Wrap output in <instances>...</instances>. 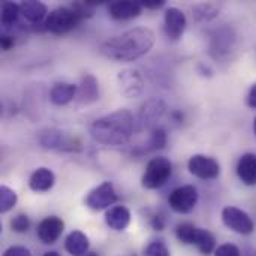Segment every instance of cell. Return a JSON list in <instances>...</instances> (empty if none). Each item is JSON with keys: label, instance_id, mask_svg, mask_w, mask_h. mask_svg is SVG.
Listing matches in <instances>:
<instances>
[{"label": "cell", "instance_id": "obj_28", "mask_svg": "<svg viewBox=\"0 0 256 256\" xmlns=\"http://www.w3.org/2000/svg\"><path fill=\"white\" fill-rule=\"evenodd\" d=\"M144 256H171V252L164 242L158 240V242H152L146 248Z\"/></svg>", "mask_w": 256, "mask_h": 256}, {"label": "cell", "instance_id": "obj_2", "mask_svg": "<svg viewBox=\"0 0 256 256\" xmlns=\"http://www.w3.org/2000/svg\"><path fill=\"white\" fill-rule=\"evenodd\" d=\"M135 122L129 110H117L111 114L99 117L90 126L92 138L105 146H120L130 140Z\"/></svg>", "mask_w": 256, "mask_h": 256}, {"label": "cell", "instance_id": "obj_11", "mask_svg": "<svg viewBox=\"0 0 256 256\" xmlns=\"http://www.w3.org/2000/svg\"><path fill=\"white\" fill-rule=\"evenodd\" d=\"M188 26L186 15L178 8H168L165 10V33L171 40H178Z\"/></svg>", "mask_w": 256, "mask_h": 256}, {"label": "cell", "instance_id": "obj_6", "mask_svg": "<svg viewBox=\"0 0 256 256\" xmlns=\"http://www.w3.org/2000/svg\"><path fill=\"white\" fill-rule=\"evenodd\" d=\"M222 222L226 228L231 231L240 234V236H250L255 230V224L252 218L237 207H225L222 210Z\"/></svg>", "mask_w": 256, "mask_h": 256}, {"label": "cell", "instance_id": "obj_20", "mask_svg": "<svg viewBox=\"0 0 256 256\" xmlns=\"http://www.w3.org/2000/svg\"><path fill=\"white\" fill-rule=\"evenodd\" d=\"M56 183V176L51 170L48 168H38L30 180H28V188L34 192H48Z\"/></svg>", "mask_w": 256, "mask_h": 256}, {"label": "cell", "instance_id": "obj_16", "mask_svg": "<svg viewBox=\"0 0 256 256\" xmlns=\"http://www.w3.org/2000/svg\"><path fill=\"white\" fill-rule=\"evenodd\" d=\"M21 15L32 24H42L48 15V9L42 2L38 0H26L20 3Z\"/></svg>", "mask_w": 256, "mask_h": 256}, {"label": "cell", "instance_id": "obj_29", "mask_svg": "<svg viewBox=\"0 0 256 256\" xmlns=\"http://www.w3.org/2000/svg\"><path fill=\"white\" fill-rule=\"evenodd\" d=\"M10 228L14 232H18V234H24L28 231L30 228V219L27 218V214H16L14 219H10Z\"/></svg>", "mask_w": 256, "mask_h": 256}, {"label": "cell", "instance_id": "obj_31", "mask_svg": "<svg viewBox=\"0 0 256 256\" xmlns=\"http://www.w3.org/2000/svg\"><path fill=\"white\" fill-rule=\"evenodd\" d=\"M3 256H32L30 250L24 246H10L4 250Z\"/></svg>", "mask_w": 256, "mask_h": 256}, {"label": "cell", "instance_id": "obj_24", "mask_svg": "<svg viewBox=\"0 0 256 256\" xmlns=\"http://www.w3.org/2000/svg\"><path fill=\"white\" fill-rule=\"evenodd\" d=\"M18 201L16 192L10 189L9 186L2 184L0 186V213H8L10 212Z\"/></svg>", "mask_w": 256, "mask_h": 256}, {"label": "cell", "instance_id": "obj_21", "mask_svg": "<svg viewBox=\"0 0 256 256\" xmlns=\"http://www.w3.org/2000/svg\"><path fill=\"white\" fill-rule=\"evenodd\" d=\"M195 246L202 255H212L216 250V238L208 230L198 228L196 238H195Z\"/></svg>", "mask_w": 256, "mask_h": 256}, {"label": "cell", "instance_id": "obj_4", "mask_svg": "<svg viewBox=\"0 0 256 256\" xmlns=\"http://www.w3.org/2000/svg\"><path fill=\"white\" fill-rule=\"evenodd\" d=\"M171 172H172V165L168 158L164 156L153 158L146 166V171L141 178V184L144 189H150V190L159 189L168 182Z\"/></svg>", "mask_w": 256, "mask_h": 256}, {"label": "cell", "instance_id": "obj_23", "mask_svg": "<svg viewBox=\"0 0 256 256\" xmlns=\"http://www.w3.org/2000/svg\"><path fill=\"white\" fill-rule=\"evenodd\" d=\"M196 232H198V228L192 224H188V222L180 224L176 228V237L183 244H195Z\"/></svg>", "mask_w": 256, "mask_h": 256}, {"label": "cell", "instance_id": "obj_37", "mask_svg": "<svg viewBox=\"0 0 256 256\" xmlns=\"http://www.w3.org/2000/svg\"><path fill=\"white\" fill-rule=\"evenodd\" d=\"M84 256H99V255H98L96 252H87Z\"/></svg>", "mask_w": 256, "mask_h": 256}, {"label": "cell", "instance_id": "obj_17", "mask_svg": "<svg viewBox=\"0 0 256 256\" xmlns=\"http://www.w3.org/2000/svg\"><path fill=\"white\" fill-rule=\"evenodd\" d=\"M76 93H78V86L70 82H57L52 86L50 92V100L57 106L68 105L74 99H76Z\"/></svg>", "mask_w": 256, "mask_h": 256}, {"label": "cell", "instance_id": "obj_8", "mask_svg": "<svg viewBox=\"0 0 256 256\" xmlns=\"http://www.w3.org/2000/svg\"><path fill=\"white\" fill-rule=\"evenodd\" d=\"M117 86L122 96L128 99L138 98L144 90V80L136 69H123L117 74Z\"/></svg>", "mask_w": 256, "mask_h": 256}, {"label": "cell", "instance_id": "obj_5", "mask_svg": "<svg viewBox=\"0 0 256 256\" xmlns=\"http://www.w3.org/2000/svg\"><path fill=\"white\" fill-rule=\"evenodd\" d=\"M118 196L114 189V184L111 182H104L99 186H96L86 198V206L93 212L108 210L112 206H116Z\"/></svg>", "mask_w": 256, "mask_h": 256}, {"label": "cell", "instance_id": "obj_36", "mask_svg": "<svg viewBox=\"0 0 256 256\" xmlns=\"http://www.w3.org/2000/svg\"><path fill=\"white\" fill-rule=\"evenodd\" d=\"M44 256H60L57 252H46Z\"/></svg>", "mask_w": 256, "mask_h": 256}, {"label": "cell", "instance_id": "obj_27", "mask_svg": "<svg viewBox=\"0 0 256 256\" xmlns=\"http://www.w3.org/2000/svg\"><path fill=\"white\" fill-rule=\"evenodd\" d=\"M150 150H160L166 146V132L162 128H153L148 140Z\"/></svg>", "mask_w": 256, "mask_h": 256}, {"label": "cell", "instance_id": "obj_33", "mask_svg": "<svg viewBox=\"0 0 256 256\" xmlns=\"http://www.w3.org/2000/svg\"><path fill=\"white\" fill-rule=\"evenodd\" d=\"M0 44H2V50L9 51L15 45V39L10 34H2V42Z\"/></svg>", "mask_w": 256, "mask_h": 256}, {"label": "cell", "instance_id": "obj_14", "mask_svg": "<svg viewBox=\"0 0 256 256\" xmlns=\"http://www.w3.org/2000/svg\"><path fill=\"white\" fill-rule=\"evenodd\" d=\"M39 142L42 144L44 148H56V150H68V152H75V142L72 140H68L63 136L62 132L48 129L40 132L39 135Z\"/></svg>", "mask_w": 256, "mask_h": 256}, {"label": "cell", "instance_id": "obj_7", "mask_svg": "<svg viewBox=\"0 0 256 256\" xmlns=\"http://www.w3.org/2000/svg\"><path fill=\"white\" fill-rule=\"evenodd\" d=\"M198 202V190L192 184H184L174 189L168 198L170 207L180 214L190 213Z\"/></svg>", "mask_w": 256, "mask_h": 256}, {"label": "cell", "instance_id": "obj_26", "mask_svg": "<svg viewBox=\"0 0 256 256\" xmlns=\"http://www.w3.org/2000/svg\"><path fill=\"white\" fill-rule=\"evenodd\" d=\"M219 8L213 3H201L194 8V15L196 20H212L218 15Z\"/></svg>", "mask_w": 256, "mask_h": 256}, {"label": "cell", "instance_id": "obj_39", "mask_svg": "<svg viewBox=\"0 0 256 256\" xmlns=\"http://www.w3.org/2000/svg\"><path fill=\"white\" fill-rule=\"evenodd\" d=\"M130 256H136V255H130Z\"/></svg>", "mask_w": 256, "mask_h": 256}, {"label": "cell", "instance_id": "obj_15", "mask_svg": "<svg viewBox=\"0 0 256 256\" xmlns=\"http://www.w3.org/2000/svg\"><path fill=\"white\" fill-rule=\"evenodd\" d=\"M105 224L112 231H124L130 224V212L124 206H112L105 213Z\"/></svg>", "mask_w": 256, "mask_h": 256}, {"label": "cell", "instance_id": "obj_18", "mask_svg": "<svg viewBox=\"0 0 256 256\" xmlns=\"http://www.w3.org/2000/svg\"><path fill=\"white\" fill-rule=\"evenodd\" d=\"M237 176L246 186H256V154L246 153L237 164Z\"/></svg>", "mask_w": 256, "mask_h": 256}, {"label": "cell", "instance_id": "obj_25", "mask_svg": "<svg viewBox=\"0 0 256 256\" xmlns=\"http://www.w3.org/2000/svg\"><path fill=\"white\" fill-rule=\"evenodd\" d=\"M21 10H20V4L14 3V2H4L2 3V24L3 26H10L14 24L18 16H20Z\"/></svg>", "mask_w": 256, "mask_h": 256}, {"label": "cell", "instance_id": "obj_12", "mask_svg": "<svg viewBox=\"0 0 256 256\" xmlns=\"http://www.w3.org/2000/svg\"><path fill=\"white\" fill-rule=\"evenodd\" d=\"M142 4L141 2H134V0H117L110 3L108 12L114 20H132L136 18L141 14Z\"/></svg>", "mask_w": 256, "mask_h": 256}, {"label": "cell", "instance_id": "obj_35", "mask_svg": "<svg viewBox=\"0 0 256 256\" xmlns=\"http://www.w3.org/2000/svg\"><path fill=\"white\" fill-rule=\"evenodd\" d=\"M248 105L250 108H255L256 110V82L252 86V88H250V92L248 94Z\"/></svg>", "mask_w": 256, "mask_h": 256}, {"label": "cell", "instance_id": "obj_10", "mask_svg": "<svg viewBox=\"0 0 256 256\" xmlns=\"http://www.w3.org/2000/svg\"><path fill=\"white\" fill-rule=\"evenodd\" d=\"M63 230H64L63 220L57 216H50L40 220V224L38 225L36 234H38V238L44 244H54L62 237Z\"/></svg>", "mask_w": 256, "mask_h": 256}, {"label": "cell", "instance_id": "obj_22", "mask_svg": "<svg viewBox=\"0 0 256 256\" xmlns=\"http://www.w3.org/2000/svg\"><path fill=\"white\" fill-rule=\"evenodd\" d=\"M164 110H165V106H164V104H162L160 100H156V99L148 100V102L144 104V106H142L141 118H142L144 123L147 122V124H150V123L156 122L158 118H160Z\"/></svg>", "mask_w": 256, "mask_h": 256}, {"label": "cell", "instance_id": "obj_13", "mask_svg": "<svg viewBox=\"0 0 256 256\" xmlns=\"http://www.w3.org/2000/svg\"><path fill=\"white\" fill-rule=\"evenodd\" d=\"M99 99V82L98 80L87 74L81 78V82L78 86L76 100L80 105H90L94 104Z\"/></svg>", "mask_w": 256, "mask_h": 256}, {"label": "cell", "instance_id": "obj_1", "mask_svg": "<svg viewBox=\"0 0 256 256\" xmlns=\"http://www.w3.org/2000/svg\"><path fill=\"white\" fill-rule=\"evenodd\" d=\"M156 36L147 27H135L106 39L100 45V54L114 62H134L146 56L154 45Z\"/></svg>", "mask_w": 256, "mask_h": 256}, {"label": "cell", "instance_id": "obj_3", "mask_svg": "<svg viewBox=\"0 0 256 256\" xmlns=\"http://www.w3.org/2000/svg\"><path fill=\"white\" fill-rule=\"evenodd\" d=\"M81 18L72 8H57L51 10L45 21L42 22V28L54 33V34H64L70 30H74L80 24Z\"/></svg>", "mask_w": 256, "mask_h": 256}, {"label": "cell", "instance_id": "obj_9", "mask_svg": "<svg viewBox=\"0 0 256 256\" xmlns=\"http://www.w3.org/2000/svg\"><path fill=\"white\" fill-rule=\"evenodd\" d=\"M189 172L201 180H213L220 174V165L216 159L206 154H194L188 162Z\"/></svg>", "mask_w": 256, "mask_h": 256}, {"label": "cell", "instance_id": "obj_19", "mask_svg": "<svg viewBox=\"0 0 256 256\" xmlns=\"http://www.w3.org/2000/svg\"><path fill=\"white\" fill-rule=\"evenodd\" d=\"M88 237L81 231H72L64 240V250L70 256H84L88 252Z\"/></svg>", "mask_w": 256, "mask_h": 256}, {"label": "cell", "instance_id": "obj_32", "mask_svg": "<svg viewBox=\"0 0 256 256\" xmlns=\"http://www.w3.org/2000/svg\"><path fill=\"white\" fill-rule=\"evenodd\" d=\"M150 225H152V228L154 231H164V228H165V218L160 216V214H156V216L152 218Z\"/></svg>", "mask_w": 256, "mask_h": 256}, {"label": "cell", "instance_id": "obj_30", "mask_svg": "<svg viewBox=\"0 0 256 256\" xmlns=\"http://www.w3.org/2000/svg\"><path fill=\"white\" fill-rule=\"evenodd\" d=\"M213 256H242V254H240V249L236 244L226 243V244H222V246L216 248Z\"/></svg>", "mask_w": 256, "mask_h": 256}, {"label": "cell", "instance_id": "obj_34", "mask_svg": "<svg viewBox=\"0 0 256 256\" xmlns=\"http://www.w3.org/2000/svg\"><path fill=\"white\" fill-rule=\"evenodd\" d=\"M141 4L148 9H159L165 4V0H142Z\"/></svg>", "mask_w": 256, "mask_h": 256}, {"label": "cell", "instance_id": "obj_38", "mask_svg": "<svg viewBox=\"0 0 256 256\" xmlns=\"http://www.w3.org/2000/svg\"><path fill=\"white\" fill-rule=\"evenodd\" d=\"M254 130H255V135H256V117H255V122H254Z\"/></svg>", "mask_w": 256, "mask_h": 256}]
</instances>
